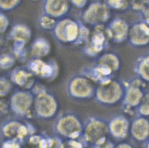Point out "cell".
Here are the masks:
<instances>
[{"label":"cell","mask_w":149,"mask_h":148,"mask_svg":"<svg viewBox=\"0 0 149 148\" xmlns=\"http://www.w3.org/2000/svg\"><path fill=\"white\" fill-rule=\"evenodd\" d=\"M82 17L88 24H97L106 21L110 16L108 7L103 2L95 1L86 7Z\"/></svg>","instance_id":"6da1fadb"},{"label":"cell","mask_w":149,"mask_h":148,"mask_svg":"<svg viewBox=\"0 0 149 148\" xmlns=\"http://www.w3.org/2000/svg\"><path fill=\"white\" fill-rule=\"evenodd\" d=\"M54 29L56 38L64 42L74 41L79 36V28L76 21L65 19L57 23Z\"/></svg>","instance_id":"7a4b0ae2"},{"label":"cell","mask_w":149,"mask_h":148,"mask_svg":"<svg viewBox=\"0 0 149 148\" xmlns=\"http://www.w3.org/2000/svg\"><path fill=\"white\" fill-rule=\"evenodd\" d=\"M43 13L54 19L65 16L69 12L71 4L69 0H43Z\"/></svg>","instance_id":"3957f363"},{"label":"cell","mask_w":149,"mask_h":148,"mask_svg":"<svg viewBox=\"0 0 149 148\" xmlns=\"http://www.w3.org/2000/svg\"><path fill=\"white\" fill-rule=\"evenodd\" d=\"M57 129L60 134L68 139H76L81 131L80 122L72 116H67L62 118L59 122Z\"/></svg>","instance_id":"277c9868"},{"label":"cell","mask_w":149,"mask_h":148,"mask_svg":"<svg viewBox=\"0 0 149 148\" xmlns=\"http://www.w3.org/2000/svg\"><path fill=\"white\" fill-rule=\"evenodd\" d=\"M106 128L101 122L93 120L86 128L84 138L86 142L96 145L105 139Z\"/></svg>","instance_id":"5b68a950"},{"label":"cell","mask_w":149,"mask_h":148,"mask_svg":"<svg viewBox=\"0 0 149 148\" xmlns=\"http://www.w3.org/2000/svg\"><path fill=\"white\" fill-rule=\"evenodd\" d=\"M131 41L134 44H144L149 40V28L146 25L136 24L132 27L130 33Z\"/></svg>","instance_id":"8992f818"},{"label":"cell","mask_w":149,"mask_h":148,"mask_svg":"<svg viewBox=\"0 0 149 148\" xmlns=\"http://www.w3.org/2000/svg\"><path fill=\"white\" fill-rule=\"evenodd\" d=\"M128 32V26L125 21L117 19L112 22L108 30V34L116 41L125 38Z\"/></svg>","instance_id":"52a82bcc"},{"label":"cell","mask_w":149,"mask_h":148,"mask_svg":"<svg viewBox=\"0 0 149 148\" xmlns=\"http://www.w3.org/2000/svg\"><path fill=\"white\" fill-rule=\"evenodd\" d=\"M37 111L44 116H49L55 111L56 106L52 98L47 95H43L38 98L37 104Z\"/></svg>","instance_id":"ba28073f"},{"label":"cell","mask_w":149,"mask_h":148,"mask_svg":"<svg viewBox=\"0 0 149 148\" xmlns=\"http://www.w3.org/2000/svg\"><path fill=\"white\" fill-rule=\"evenodd\" d=\"M31 33L29 28L22 24H17L11 32V36L17 43L24 44L29 39Z\"/></svg>","instance_id":"9c48e42d"},{"label":"cell","mask_w":149,"mask_h":148,"mask_svg":"<svg viewBox=\"0 0 149 148\" xmlns=\"http://www.w3.org/2000/svg\"><path fill=\"white\" fill-rule=\"evenodd\" d=\"M104 89L99 92V97L101 100L107 102H111L117 99L119 96V90L115 85L111 86H104Z\"/></svg>","instance_id":"30bf717a"},{"label":"cell","mask_w":149,"mask_h":148,"mask_svg":"<svg viewBox=\"0 0 149 148\" xmlns=\"http://www.w3.org/2000/svg\"><path fill=\"white\" fill-rule=\"evenodd\" d=\"M29 104V99L25 95H17L13 99L14 106L18 111L21 112L25 111Z\"/></svg>","instance_id":"8fae6325"},{"label":"cell","mask_w":149,"mask_h":148,"mask_svg":"<svg viewBox=\"0 0 149 148\" xmlns=\"http://www.w3.org/2000/svg\"><path fill=\"white\" fill-rule=\"evenodd\" d=\"M105 41V38L103 33L100 31V30L97 29L91 35V45L92 47L95 49H101L104 42Z\"/></svg>","instance_id":"7c38bea8"},{"label":"cell","mask_w":149,"mask_h":148,"mask_svg":"<svg viewBox=\"0 0 149 148\" xmlns=\"http://www.w3.org/2000/svg\"><path fill=\"white\" fill-rule=\"evenodd\" d=\"M104 3L108 8L116 11L125 10L129 6L128 0H104Z\"/></svg>","instance_id":"4fadbf2b"},{"label":"cell","mask_w":149,"mask_h":148,"mask_svg":"<svg viewBox=\"0 0 149 148\" xmlns=\"http://www.w3.org/2000/svg\"><path fill=\"white\" fill-rule=\"evenodd\" d=\"M22 0H0V12H10L17 8Z\"/></svg>","instance_id":"5bb4252c"},{"label":"cell","mask_w":149,"mask_h":148,"mask_svg":"<svg viewBox=\"0 0 149 148\" xmlns=\"http://www.w3.org/2000/svg\"><path fill=\"white\" fill-rule=\"evenodd\" d=\"M56 19L53 17L43 13L39 19V24L40 26L45 29H51L56 26Z\"/></svg>","instance_id":"9a60e30c"},{"label":"cell","mask_w":149,"mask_h":148,"mask_svg":"<svg viewBox=\"0 0 149 148\" xmlns=\"http://www.w3.org/2000/svg\"><path fill=\"white\" fill-rule=\"evenodd\" d=\"M126 128L125 122L121 120H116L111 124L112 132L117 137H123L126 132Z\"/></svg>","instance_id":"2e32d148"},{"label":"cell","mask_w":149,"mask_h":148,"mask_svg":"<svg viewBox=\"0 0 149 148\" xmlns=\"http://www.w3.org/2000/svg\"><path fill=\"white\" fill-rule=\"evenodd\" d=\"M49 48V44L47 41L43 39H37L33 45V51L35 53L38 54H43L46 53Z\"/></svg>","instance_id":"e0dca14e"},{"label":"cell","mask_w":149,"mask_h":148,"mask_svg":"<svg viewBox=\"0 0 149 148\" xmlns=\"http://www.w3.org/2000/svg\"><path fill=\"white\" fill-rule=\"evenodd\" d=\"M77 83L79 85V87L75 85L74 89H73L74 91V92L75 91V94L79 96H84L88 94L89 87L88 85L86 84L85 82H84L83 81H79Z\"/></svg>","instance_id":"ac0fdd59"},{"label":"cell","mask_w":149,"mask_h":148,"mask_svg":"<svg viewBox=\"0 0 149 148\" xmlns=\"http://www.w3.org/2000/svg\"><path fill=\"white\" fill-rule=\"evenodd\" d=\"M61 148H85L83 143L77 141L76 139H68L64 143Z\"/></svg>","instance_id":"d6986e66"},{"label":"cell","mask_w":149,"mask_h":148,"mask_svg":"<svg viewBox=\"0 0 149 148\" xmlns=\"http://www.w3.org/2000/svg\"><path fill=\"white\" fill-rule=\"evenodd\" d=\"M33 68L35 71L44 74H47L49 70L48 66L40 62V61H36V62L34 63L33 65Z\"/></svg>","instance_id":"ffe728a7"},{"label":"cell","mask_w":149,"mask_h":148,"mask_svg":"<svg viewBox=\"0 0 149 148\" xmlns=\"http://www.w3.org/2000/svg\"><path fill=\"white\" fill-rule=\"evenodd\" d=\"M8 26V19L4 14L0 12V33L6 31Z\"/></svg>","instance_id":"44dd1931"},{"label":"cell","mask_w":149,"mask_h":148,"mask_svg":"<svg viewBox=\"0 0 149 148\" xmlns=\"http://www.w3.org/2000/svg\"><path fill=\"white\" fill-rule=\"evenodd\" d=\"M140 69L142 75L145 78L149 80V58L146 59L143 61Z\"/></svg>","instance_id":"7402d4cb"},{"label":"cell","mask_w":149,"mask_h":148,"mask_svg":"<svg viewBox=\"0 0 149 148\" xmlns=\"http://www.w3.org/2000/svg\"><path fill=\"white\" fill-rule=\"evenodd\" d=\"M72 6L76 8L82 9L87 6L88 0H69Z\"/></svg>","instance_id":"603a6c76"},{"label":"cell","mask_w":149,"mask_h":148,"mask_svg":"<svg viewBox=\"0 0 149 148\" xmlns=\"http://www.w3.org/2000/svg\"><path fill=\"white\" fill-rule=\"evenodd\" d=\"M140 97V93L138 91L136 90H132L129 92L128 95V100L132 103H136V101L138 100L139 98Z\"/></svg>","instance_id":"cb8c5ba5"},{"label":"cell","mask_w":149,"mask_h":148,"mask_svg":"<svg viewBox=\"0 0 149 148\" xmlns=\"http://www.w3.org/2000/svg\"><path fill=\"white\" fill-rule=\"evenodd\" d=\"M4 148H17V147L14 144H6V147Z\"/></svg>","instance_id":"d4e9b609"},{"label":"cell","mask_w":149,"mask_h":148,"mask_svg":"<svg viewBox=\"0 0 149 148\" xmlns=\"http://www.w3.org/2000/svg\"><path fill=\"white\" fill-rule=\"evenodd\" d=\"M3 107H4V104H3L2 102H1V101L0 102V109H1L3 108Z\"/></svg>","instance_id":"484cf974"},{"label":"cell","mask_w":149,"mask_h":148,"mask_svg":"<svg viewBox=\"0 0 149 148\" xmlns=\"http://www.w3.org/2000/svg\"><path fill=\"white\" fill-rule=\"evenodd\" d=\"M129 147H127V146H125V145H120L119 147L117 148H128Z\"/></svg>","instance_id":"4316f807"},{"label":"cell","mask_w":149,"mask_h":148,"mask_svg":"<svg viewBox=\"0 0 149 148\" xmlns=\"http://www.w3.org/2000/svg\"><path fill=\"white\" fill-rule=\"evenodd\" d=\"M33 1H35V2H36V1H40V0H32Z\"/></svg>","instance_id":"83f0119b"}]
</instances>
